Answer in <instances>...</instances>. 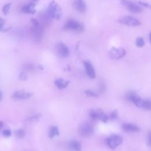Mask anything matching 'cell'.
<instances>
[{
    "label": "cell",
    "mask_w": 151,
    "mask_h": 151,
    "mask_svg": "<svg viewBox=\"0 0 151 151\" xmlns=\"http://www.w3.org/2000/svg\"><path fill=\"white\" fill-rule=\"evenodd\" d=\"M122 5L132 13L139 14L142 12V8L137 4L128 0H120Z\"/></svg>",
    "instance_id": "6"
},
{
    "label": "cell",
    "mask_w": 151,
    "mask_h": 151,
    "mask_svg": "<svg viewBox=\"0 0 151 151\" xmlns=\"http://www.w3.org/2000/svg\"><path fill=\"white\" fill-rule=\"evenodd\" d=\"M123 129L124 132L127 133H133L137 132L140 131L139 127L134 124L133 123H124L123 125Z\"/></svg>",
    "instance_id": "15"
},
{
    "label": "cell",
    "mask_w": 151,
    "mask_h": 151,
    "mask_svg": "<svg viewBox=\"0 0 151 151\" xmlns=\"http://www.w3.org/2000/svg\"><path fill=\"white\" fill-rule=\"evenodd\" d=\"M58 54L62 58H65L70 55V51L68 47L62 42H58L56 45Z\"/></svg>",
    "instance_id": "10"
},
{
    "label": "cell",
    "mask_w": 151,
    "mask_h": 151,
    "mask_svg": "<svg viewBox=\"0 0 151 151\" xmlns=\"http://www.w3.org/2000/svg\"><path fill=\"white\" fill-rule=\"evenodd\" d=\"M19 79L22 81H25L28 79V75L25 72H21L19 74Z\"/></svg>",
    "instance_id": "24"
},
{
    "label": "cell",
    "mask_w": 151,
    "mask_h": 151,
    "mask_svg": "<svg viewBox=\"0 0 151 151\" xmlns=\"http://www.w3.org/2000/svg\"><path fill=\"white\" fill-rule=\"evenodd\" d=\"M34 68V65L31 64H26L24 65V70L27 71H31L33 70Z\"/></svg>",
    "instance_id": "25"
},
{
    "label": "cell",
    "mask_w": 151,
    "mask_h": 151,
    "mask_svg": "<svg viewBox=\"0 0 151 151\" xmlns=\"http://www.w3.org/2000/svg\"><path fill=\"white\" fill-rule=\"evenodd\" d=\"M22 11L25 14H34L36 12L35 4L34 2H31L22 8Z\"/></svg>",
    "instance_id": "16"
},
{
    "label": "cell",
    "mask_w": 151,
    "mask_h": 151,
    "mask_svg": "<svg viewBox=\"0 0 151 151\" xmlns=\"http://www.w3.org/2000/svg\"><path fill=\"white\" fill-rule=\"evenodd\" d=\"M40 117V116L39 114H36V115H34V116H32L29 117V118L28 119V120L29 121L37 120L39 119Z\"/></svg>",
    "instance_id": "29"
},
{
    "label": "cell",
    "mask_w": 151,
    "mask_h": 151,
    "mask_svg": "<svg viewBox=\"0 0 151 151\" xmlns=\"http://www.w3.org/2000/svg\"><path fill=\"white\" fill-rule=\"evenodd\" d=\"M32 93L25 91L24 90H19L15 91L11 96V97L15 100H25L30 98Z\"/></svg>",
    "instance_id": "11"
},
{
    "label": "cell",
    "mask_w": 151,
    "mask_h": 151,
    "mask_svg": "<svg viewBox=\"0 0 151 151\" xmlns=\"http://www.w3.org/2000/svg\"><path fill=\"white\" fill-rule=\"evenodd\" d=\"M31 34L35 41H40L42 36L43 34V30L39 26L38 27H32L31 29Z\"/></svg>",
    "instance_id": "13"
},
{
    "label": "cell",
    "mask_w": 151,
    "mask_h": 151,
    "mask_svg": "<svg viewBox=\"0 0 151 151\" xmlns=\"http://www.w3.org/2000/svg\"><path fill=\"white\" fill-rule=\"evenodd\" d=\"M31 23L32 24V25H33L34 27H38V26L40 25V24H39L38 21L37 19L34 18H31Z\"/></svg>",
    "instance_id": "28"
},
{
    "label": "cell",
    "mask_w": 151,
    "mask_h": 151,
    "mask_svg": "<svg viewBox=\"0 0 151 151\" xmlns=\"http://www.w3.org/2000/svg\"><path fill=\"white\" fill-rule=\"evenodd\" d=\"M12 132L10 129H5L2 132V135L5 137H9L11 136Z\"/></svg>",
    "instance_id": "26"
},
{
    "label": "cell",
    "mask_w": 151,
    "mask_h": 151,
    "mask_svg": "<svg viewBox=\"0 0 151 151\" xmlns=\"http://www.w3.org/2000/svg\"><path fill=\"white\" fill-rule=\"evenodd\" d=\"M94 132L93 126L88 122L81 124L78 129V134L83 137H88Z\"/></svg>",
    "instance_id": "4"
},
{
    "label": "cell",
    "mask_w": 151,
    "mask_h": 151,
    "mask_svg": "<svg viewBox=\"0 0 151 151\" xmlns=\"http://www.w3.org/2000/svg\"><path fill=\"white\" fill-rule=\"evenodd\" d=\"M127 98L139 108L147 110L151 109V102L149 99H143L137 94L132 92L127 94Z\"/></svg>",
    "instance_id": "1"
},
{
    "label": "cell",
    "mask_w": 151,
    "mask_h": 151,
    "mask_svg": "<svg viewBox=\"0 0 151 151\" xmlns=\"http://www.w3.org/2000/svg\"><path fill=\"white\" fill-rule=\"evenodd\" d=\"M85 93L88 96V97H97L99 96V94L97 93L96 92H94L92 90H86L85 91Z\"/></svg>",
    "instance_id": "23"
},
{
    "label": "cell",
    "mask_w": 151,
    "mask_h": 151,
    "mask_svg": "<svg viewBox=\"0 0 151 151\" xmlns=\"http://www.w3.org/2000/svg\"><path fill=\"white\" fill-rule=\"evenodd\" d=\"M145 45V41L142 37H137L136 40V45L139 48L143 47Z\"/></svg>",
    "instance_id": "22"
},
{
    "label": "cell",
    "mask_w": 151,
    "mask_h": 151,
    "mask_svg": "<svg viewBox=\"0 0 151 151\" xmlns=\"http://www.w3.org/2000/svg\"><path fill=\"white\" fill-rule=\"evenodd\" d=\"M2 98H3V95H2V93L1 91L0 90V101L2 100Z\"/></svg>",
    "instance_id": "34"
},
{
    "label": "cell",
    "mask_w": 151,
    "mask_h": 151,
    "mask_svg": "<svg viewBox=\"0 0 151 151\" xmlns=\"http://www.w3.org/2000/svg\"><path fill=\"white\" fill-rule=\"evenodd\" d=\"M147 143L149 145H150L151 143V136H150V133H149L148 136H147Z\"/></svg>",
    "instance_id": "32"
},
{
    "label": "cell",
    "mask_w": 151,
    "mask_h": 151,
    "mask_svg": "<svg viewBox=\"0 0 151 151\" xmlns=\"http://www.w3.org/2000/svg\"><path fill=\"white\" fill-rule=\"evenodd\" d=\"M83 64L86 70V74L91 78L96 77V72L91 63L88 61H84Z\"/></svg>",
    "instance_id": "12"
},
{
    "label": "cell",
    "mask_w": 151,
    "mask_h": 151,
    "mask_svg": "<svg viewBox=\"0 0 151 151\" xmlns=\"http://www.w3.org/2000/svg\"><path fill=\"white\" fill-rule=\"evenodd\" d=\"M118 22L121 24L132 27H136L141 24L140 22L138 19L130 16L123 17L119 19Z\"/></svg>",
    "instance_id": "7"
},
{
    "label": "cell",
    "mask_w": 151,
    "mask_h": 151,
    "mask_svg": "<svg viewBox=\"0 0 151 151\" xmlns=\"http://www.w3.org/2000/svg\"><path fill=\"white\" fill-rule=\"evenodd\" d=\"M14 133L15 136L19 139H22L25 136V132L22 129L15 130Z\"/></svg>",
    "instance_id": "20"
},
{
    "label": "cell",
    "mask_w": 151,
    "mask_h": 151,
    "mask_svg": "<svg viewBox=\"0 0 151 151\" xmlns=\"http://www.w3.org/2000/svg\"><path fill=\"white\" fill-rule=\"evenodd\" d=\"M66 30H73L77 32H83L84 29V26L83 23L74 19L68 20L64 26Z\"/></svg>",
    "instance_id": "3"
},
{
    "label": "cell",
    "mask_w": 151,
    "mask_h": 151,
    "mask_svg": "<svg viewBox=\"0 0 151 151\" xmlns=\"http://www.w3.org/2000/svg\"><path fill=\"white\" fill-rule=\"evenodd\" d=\"M117 116V111L116 110H113L110 113V116H109V119L114 120V119H116Z\"/></svg>",
    "instance_id": "27"
},
{
    "label": "cell",
    "mask_w": 151,
    "mask_h": 151,
    "mask_svg": "<svg viewBox=\"0 0 151 151\" xmlns=\"http://www.w3.org/2000/svg\"><path fill=\"white\" fill-rule=\"evenodd\" d=\"M73 5L74 8L80 13H84L86 11V4L84 0H75Z\"/></svg>",
    "instance_id": "14"
},
{
    "label": "cell",
    "mask_w": 151,
    "mask_h": 151,
    "mask_svg": "<svg viewBox=\"0 0 151 151\" xmlns=\"http://www.w3.org/2000/svg\"><path fill=\"white\" fill-rule=\"evenodd\" d=\"M139 4L142 6H144L145 7H148L149 6V4H147V3H145V2H143L142 1H139Z\"/></svg>",
    "instance_id": "31"
},
{
    "label": "cell",
    "mask_w": 151,
    "mask_h": 151,
    "mask_svg": "<svg viewBox=\"0 0 151 151\" xmlns=\"http://www.w3.org/2000/svg\"><path fill=\"white\" fill-rule=\"evenodd\" d=\"M90 116L93 119H98L103 122H107L108 121L109 116L106 114L102 110L100 109L93 110L90 111Z\"/></svg>",
    "instance_id": "8"
},
{
    "label": "cell",
    "mask_w": 151,
    "mask_h": 151,
    "mask_svg": "<svg viewBox=\"0 0 151 151\" xmlns=\"http://www.w3.org/2000/svg\"><path fill=\"white\" fill-rule=\"evenodd\" d=\"M47 14L52 18L59 19L61 15V9L55 1H52L48 6Z\"/></svg>",
    "instance_id": "2"
},
{
    "label": "cell",
    "mask_w": 151,
    "mask_h": 151,
    "mask_svg": "<svg viewBox=\"0 0 151 151\" xmlns=\"http://www.w3.org/2000/svg\"><path fill=\"white\" fill-rule=\"evenodd\" d=\"M4 25H5V20L3 18L0 17V27Z\"/></svg>",
    "instance_id": "33"
},
{
    "label": "cell",
    "mask_w": 151,
    "mask_h": 151,
    "mask_svg": "<svg viewBox=\"0 0 151 151\" xmlns=\"http://www.w3.org/2000/svg\"><path fill=\"white\" fill-rule=\"evenodd\" d=\"M70 81L64 80L63 78H59L55 80L54 84L59 89H64L67 87Z\"/></svg>",
    "instance_id": "17"
},
{
    "label": "cell",
    "mask_w": 151,
    "mask_h": 151,
    "mask_svg": "<svg viewBox=\"0 0 151 151\" xmlns=\"http://www.w3.org/2000/svg\"><path fill=\"white\" fill-rule=\"evenodd\" d=\"M11 6V3H8L4 5V6L2 8V12L5 15H7L9 13L10 8Z\"/></svg>",
    "instance_id": "21"
},
{
    "label": "cell",
    "mask_w": 151,
    "mask_h": 151,
    "mask_svg": "<svg viewBox=\"0 0 151 151\" xmlns=\"http://www.w3.org/2000/svg\"><path fill=\"white\" fill-rule=\"evenodd\" d=\"M60 134L58 128L57 126H52L50 127L48 132V136L52 139L56 136H58Z\"/></svg>",
    "instance_id": "19"
},
{
    "label": "cell",
    "mask_w": 151,
    "mask_h": 151,
    "mask_svg": "<svg viewBox=\"0 0 151 151\" xmlns=\"http://www.w3.org/2000/svg\"><path fill=\"white\" fill-rule=\"evenodd\" d=\"M3 125H4V123H3V122H1V121H0V130L2 128V127H3Z\"/></svg>",
    "instance_id": "35"
},
{
    "label": "cell",
    "mask_w": 151,
    "mask_h": 151,
    "mask_svg": "<svg viewBox=\"0 0 151 151\" xmlns=\"http://www.w3.org/2000/svg\"><path fill=\"white\" fill-rule=\"evenodd\" d=\"M104 89H105L104 84L103 83L100 84V87H99V91H100V93H103L104 91Z\"/></svg>",
    "instance_id": "30"
},
{
    "label": "cell",
    "mask_w": 151,
    "mask_h": 151,
    "mask_svg": "<svg viewBox=\"0 0 151 151\" xmlns=\"http://www.w3.org/2000/svg\"><path fill=\"white\" fill-rule=\"evenodd\" d=\"M123 142V138L118 134H113L110 136L106 139V143L107 146L111 149H114L117 146L120 145Z\"/></svg>",
    "instance_id": "5"
},
{
    "label": "cell",
    "mask_w": 151,
    "mask_h": 151,
    "mask_svg": "<svg viewBox=\"0 0 151 151\" xmlns=\"http://www.w3.org/2000/svg\"><path fill=\"white\" fill-rule=\"evenodd\" d=\"M33 2H35V1H37L38 0H32Z\"/></svg>",
    "instance_id": "36"
},
{
    "label": "cell",
    "mask_w": 151,
    "mask_h": 151,
    "mask_svg": "<svg viewBox=\"0 0 151 151\" xmlns=\"http://www.w3.org/2000/svg\"><path fill=\"white\" fill-rule=\"evenodd\" d=\"M126 50L122 47L120 48H115L113 47L109 51L110 57L114 60L120 59L124 57L126 55Z\"/></svg>",
    "instance_id": "9"
},
{
    "label": "cell",
    "mask_w": 151,
    "mask_h": 151,
    "mask_svg": "<svg viewBox=\"0 0 151 151\" xmlns=\"http://www.w3.org/2000/svg\"><path fill=\"white\" fill-rule=\"evenodd\" d=\"M69 147L73 151H81V145L77 140L71 141L69 143Z\"/></svg>",
    "instance_id": "18"
}]
</instances>
